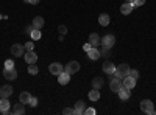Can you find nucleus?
Wrapping results in <instances>:
<instances>
[{
    "label": "nucleus",
    "instance_id": "2eb2a0df",
    "mask_svg": "<svg viewBox=\"0 0 156 115\" xmlns=\"http://www.w3.org/2000/svg\"><path fill=\"white\" fill-rule=\"evenodd\" d=\"M101 69H103V72L108 73V75H111V73H114V72H115V66H114V64H112L111 61H105V62H103Z\"/></svg>",
    "mask_w": 156,
    "mask_h": 115
},
{
    "label": "nucleus",
    "instance_id": "6e6552de",
    "mask_svg": "<svg viewBox=\"0 0 156 115\" xmlns=\"http://www.w3.org/2000/svg\"><path fill=\"white\" fill-rule=\"evenodd\" d=\"M25 53V45H20V44H14L11 47V55H14L16 58L17 56H23Z\"/></svg>",
    "mask_w": 156,
    "mask_h": 115
},
{
    "label": "nucleus",
    "instance_id": "c9c22d12",
    "mask_svg": "<svg viewBox=\"0 0 156 115\" xmlns=\"http://www.w3.org/2000/svg\"><path fill=\"white\" fill-rule=\"evenodd\" d=\"M84 113H87V115H95L97 112H95V109H92V107H89V109H86V110H84Z\"/></svg>",
    "mask_w": 156,
    "mask_h": 115
},
{
    "label": "nucleus",
    "instance_id": "5701e85b",
    "mask_svg": "<svg viewBox=\"0 0 156 115\" xmlns=\"http://www.w3.org/2000/svg\"><path fill=\"white\" fill-rule=\"evenodd\" d=\"M30 100H31V93L30 92H22L20 96H19V101H20V103H23V104H28Z\"/></svg>",
    "mask_w": 156,
    "mask_h": 115
},
{
    "label": "nucleus",
    "instance_id": "9d476101",
    "mask_svg": "<svg viewBox=\"0 0 156 115\" xmlns=\"http://www.w3.org/2000/svg\"><path fill=\"white\" fill-rule=\"evenodd\" d=\"M69 81H70V73H67L66 70H62V72L58 75V83H59L61 86H66V84H69Z\"/></svg>",
    "mask_w": 156,
    "mask_h": 115
},
{
    "label": "nucleus",
    "instance_id": "7ed1b4c3",
    "mask_svg": "<svg viewBox=\"0 0 156 115\" xmlns=\"http://www.w3.org/2000/svg\"><path fill=\"white\" fill-rule=\"evenodd\" d=\"M115 44V36L114 34H105L101 37V45H105L108 48H112Z\"/></svg>",
    "mask_w": 156,
    "mask_h": 115
},
{
    "label": "nucleus",
    "instance_id": "39448f33",
    "mask_svg": "<svg viewBox=\"0 0 156 115\" xmlns=\"http://www.w3.org/2000/svg\"><path fill=\"white\" fill-rule=\"evenodd\" d=\"M64 70H66L67 73H70V75L78 73V70H80V64H78V61H70V62L66 64V69Z\"/></svg>",
    "mask_w": 156,
    "mask_h": 115
},
{
    "label": "nucleus",
    "instance_id": "393cba45",
    "mask_svg": "<svg viewBox=\"0 0 156 115\" xmlns=\"http://www.w3.org/2000/svg\"><path fill=\"white\" fill-rule=\"evenodd\" d=\"M89 100H90V101H98V100H100L98 89H92V90L89 92Z\"/></svg>",
    "mask_w": 156,
    "mask_h": 115
},
{
    "label": "nucleus",
    "instance_id": "f8f14e48",
    "mask_svg": "<svg viewBox=\"0 0 156 115\" xmlns=\"http://www.w3.org/2000/svg\"><path fill=\"white\" fill-rule=\"evenodd\" d=\"M11 93H12V87H11L9 84L0 87V98H9Z\"/></svg>",
    "mask_w": 156,
    "mask_h": 115
},
{
    "label": "nucleus",
    "instance_id": "f257e3e1",
    "mask_svg": "<svg viewBox=\"0 0 156 115\" xmlns=\"http://www.w3.org/2000/svg\"><path fill=\"white\" fill-rule=\"evenodd\" d=\"M129 70H131V69H129L128 64H120V66L115 67V72H114V73H115L117 78L123 79V78H126V76L129 75Z\"/></svg>",
    "mask_w": 156,
    "mask_h": 115
},
{
    "label": "nucleus",
    "instance_id": "ddd939ff",
    "mask_svg": "<svg viewBox=\"0 0 156 115\" xmlns=\"http://www.w3.org/2000/svg\"><path fill=\"white\" fill-rule=\"evenodd\" d=\"M122 84H123V87H125V89H129V90H131V89H134V87H136V79H134V78H131V76H126V78H123V79H122Z\"/></svg>",
    "mask_w": 156,
    "mask_h": 115
},
{
    "label": "nucleus",
    "instance_id": "a211bd4d",
    "mask_svg": "<svg viewBox=\"0 0 156 115\" xmlns=\"http://www.w3.org/2000/svg\"><path fill=\"white\" fill-rule=\"evenodd\" d=\"M44 23H45V20H44V17H41V16H37V17H34L33 19V27L36 28V30H42V27H44Z\"/></svg>",
    "mask_w": 156,
    "mask_h": 115
},
{
    "label": "nucleus",
    "instance_id": "4468645a",
    "mask_svg": "<svg viewBox=\"0 0 156 115\" xmlns=\"http://www.w3.org/2000/svg\"><path fill=\"white\" fill-rule=\"evenodd\" d=\"M133 8H134V5H133V3L125 2V3L120 6V12H122L123 16H128V14H131V12H133Z\"/></svg>",
    "mask_w": 156,
    "mask_h": 115
},
{
    "label": "nucleus",
    "instance_id": "0eeeda50",
    "mask_svg": "<svg viewBox=\"0 0 156 115\" xmlns=\"http://www.w3.org/2000/svg\"><path fill=\"white\" fill-rule=\"evenodd\" d=\"M8 113H14V115H22V113H25V106H23V103H20V101H19L17 104H12V109H9Z\"/></svg>",
    "mask_w": 156,
    "mask_h": 115
},
{
    "label": "nucleus",
    "instance_id": "b1692460",
    "mask_svg": "<svg viewBox=\"0 0 156 115\" xmlns=\"http://www.w3.org/2000/svg\"><path fill=\"white\" fill-rule=\"evenodd\" d=\"M103 84H105V81H103V78H100V76H97V78L92 79V89H100L103 87Z\"/></svg>",
    "mask_w": 156,
    "mask_h": 115
},
{
    "label": "nucleus",
    "instance_id": "f3484780",
    "mask_svg": "<svg viewBox=\"0 0 156 115\" xmlns=\"http://www.w3.org/2000/svg\"><path fill=\"white\" fill-rule=\"evenodd\" d=\"M89 44L92 45V47H98V45H101V37L97 34V33H92L89 36Z\"/></svg>",
    "mask_w": 156,
    "mask_h": 115
},
{
    "label": "nucleus",
    "instance_id": "dca6fc26",
    "mask_svg": "<svg viewBox=\"0 0 156 115\" xmlns=\"http://www.w3.org/2000/svg\"><path fill=\"white\" fill-rule=\"evenodd\" d=\"M11 103L8 101V98H0V113H8Z\"/></svg>",
    "mask_w": 156,
    "mask_h": 115
},
{
    "label": "nucleus",
    "instance_id": "423d86ee",
    "mask_svg": "<svg viewBox=\"0 0 156 115\" xmlns=\"http://www.w3.org/2000/svg\"><path fill=\"white\" fill-rule=\"evenodd\" d=\"M23 59L27 64H34L37 61V55L33 52V50H27V52L23 53Z\"/></svg>",
    "mask_w": 156,
    "mask_h": 115
},
{
    "label": "nucleus",
    "instance_id": "20e7f679",
    "mask_svg": "<svg viewBox=\"0 0 156 115\" xmlns=\"http://www.w3.org/2000/svg\"><path fill=\"white\" fill-rule=\"evenodd\" d=\"M122 87H123V84H122V79H120V78H117V76H115V78H112V79H111V83H109V89H111V92H115V93H117Z\"/></svg>",
    "mask_w": 156,
    "mask_h": 115
},
{
    "label": "nucleus",
    "instance_id": "aec40b11",
    "mask_svg": "<svg viewBox=\"0 0 156 115\" xmlns=\"http://www.w3.org/2000/svg\"><path fill=\"white\" fill-rule=\"evenodd\" d=\"M87 58H89V59H92V61H97V59L100 58L98 48H97V47H92V48H90L89 52H87Z\"/></svg>",
    "mask_w": 156,
    "mask_h": 115
},
{
    "label": "nucleus",
    "instance_id": "58836bf2",
    "mask_svg": "<svg viewBox=\"0 0 156 115\" xmlns=\"http://www.w3.org/2000/svg\"><path fill=\"white\" fill-rule=\"evenodd\" d=\"M33 30H34V27H33V25H30V27H27V28H25V33H27V34H30Z\"/></svg>",
    "mask_w": 156,
    "mask_h": 115
},
{
    "label": "nucleus",
    "instance_id": "cd10ccee",
    "mask_svg": "<svg viewBox=\"0 0 156 115\" xmlns=\"http://www.w3.org/2000/svg\"><path fill=\"white\" fill-rule=\"evenodd\" d=\"M37 72H39V69L34 66V64H28V73L30 75H37Z\"/></svg>",
    "mask_w": 156,
    "mask_h": 115
},
{
    "label": "nucleus",
    "instance_id": "473e14b6",
    "mask_svg": "<svg viewBox=\"0 0 156 115\" xmlns=\"http://www.w3.org/2000/svg\"><path fill=\"white\" fill-rule=\"evenodd\" d=\"M133 5L134 6H142V5H145V0H133Z\"/></svg>",
    "mask_w": 156,
    "mask_h": 115
},
{
    "label": "nucleus",
    "instance_id": "f704fd0d",
    "mask_svg": "<svg viewBox=\"0 0 156 115\" xmlns=\"http://www.w3.org/2000/svg\"><path fill=\"white\" fill-rule=\"evenodd\" d=\"M58 31H59V33H61V34L64 36V34H66V33H67V28H66V27H64V25H59V27H58Z\"/></svg>",
    "mask_w": 156,
    "mask_h": 115
},
{
    "label": "nucleus",
    "instance_id": "c756f323",
    "mask_svg": "<svg viewBox=\"0 0 156 115\" xmlns=\"http://www.w3.org/2000/svg\"><path fill=\"white\" fill-rule=\"evenodd\" d=\"M128 76H131V78L137 79V78H139V72H137V70H129V75H128Z\"/></svg>",
    "mask_w": 156,
    "mask_h": 115
},
{
    "label": "nucleus",
    "instance_id": "2f4dec72",
    "mask_svg": "<svg viewBox=\"0 0 156 115\" xmlns=\"http://www.w3.org/2000/svg\"><path fill=\"white\" fill-rule=\"evenodd\" d=\"M12 67H14V62H12L11 59L5 61V69H12Z\"/></svg>",
    "mask_w": 156,
    "mask_h": 115
},
{
    "label": "nucleus",
    "instance_id": "f03ea898",
    "mask_svg": "<svg viewBox=\"0 0 156 115\" xmlns=\"http://www.w3.org/2000/svg\"><path fill=\"white\" fill-rule=\"evenodd\" d=\"M140 109L144 110L147 115H154L156 113L154 106H153V101H150V100H142L140 101Z\"/></svg>",
    "mask_w": 156,
    "mask_h": 115
},
{
    "label": "nucleus",
    "instance_id": "bb28decb",
    "mask_svg": "<svg viewBox=\"0 0 156 115\" xmlns=\"http://www.w3.org/2000/svg\"><path fill=\"white\" fill-rule=\"evenodd\" d=\"M30 36H31V39L33 41H39V39H41V36H42V33H41V30H33L31 33H30Z\"/></svg>",
    "mask_w": 156,
    "mask_h": 115
},
{
    "label": "nucleus",
    "instance_id": "6ab92c4d",
    "mask_svg": "<svg viewBox=\"0 0 156 115\" xmlns=\"http://www.w3.org/2000/svg\"><path fill=\"white\" fill-rule=\"evenodd\" d=\"M84 110H86V104H84V101H76V104H75V115H81V113H84Z\"/></svg>",
    "mask_w": 156,
    "mask_h": 115
},
{
    "label": "nucleus",
    "instance_id": "7c9ffc66",
    "mask_svg": "<svg viewBox=\"0 0 156 115\" xmlns=\"http://www.w3.org/2000/svg\"><path fill=\"white\" fill-rule=\"evenodd\" d=\"M31 107H36L37 106V98L36 96H31V100H30V103H28Z\"/></svg>",
    "mask_w": 156,
    "mask_h": 115
},
{
    "label": "nucleus",
    "instance_id": "72a5a7b5",
    "mask_svg": "<svg viewBox=\"0 0 156 115\" xmlns=\"http://www.w3.org/2000/svg\"><path fill=\"white\" fill-rule=\"evenodd\" d=\"M34 48V41H31V42H27L25 44V50H33Z\"/></svg>",
    "mask_w": 156,
    "mask_h": 115
},
{
    "label": "nucleus",
    "instance_id": "ea45409f",
    "mask_svg": "<svg viewBox=\"0 0 156 115\" xmlns=\"http://www.w3.org/2000/svg\"><path fill=\"white\" fill-rule=\"evenodd\" d=\"M125 2H129V3H133V0H125Z\"/></svg>",
    "mask_w": 156,
    "mask_h": 115
},
{
    "label": "nucleus",
    "instance_id": "4be33fe9",
    "mask_svg": "<svg viewBox=\"0 0 156 115\" xmlns=\"http://www.w3.org/2000/svg\"><path fill=\"white\" fill-rule=\"evenodd\" d=\"M98 23L101 25V27H106V25H109V14H106V12H101V14L98 16Z\"/></svg>",
    "mask_w": 156,
    "mask_h": 115
},
{
    "label": "nucleus",
    "instance_id": "412c9836",
    "mask_svg": "<svg viewBox=\"0 0 156 115\" xmlns=\"http://www.w3.org/2000/svg\"><path fill=\"white\" fill-rule=\"evenodd\" d=\"M117 95H119V98H120V100H123V101H125V100H128L129 96H131V92H129V89H125V87H122L120 90L117 92Z\"/></svg>",
    "mask_w": 156,
    "mask_h": 115
},
{
    "label": "nucleus",
    "instance_id": "c85d7f7f",
    "mask_svg": "<svg viewBox=\"0 0 156 115\" xmlns=\"http://www.w3.org/2000/svg\"><path fill=\"white\" fill-rule=\"evenodd\" d=\"M62 113H66V115H75V109H72V107H66L62 110Z\"/></svg>",
    "mask_w": 156,
    "mask_h": 115
},
{
    "label": "nucleus",
    "instance_id": "9b49d317",
    "mask_svg": "<svg viewBox=\"0 0 156 115\" xmlns=\"http://www.w3.org/2000/svg\"><path fill=\"white\" fill-rule=\"evenodd\" d=\"M3 76L6 79H9V81H12V79H16L17 78V70L12 67V69H5L3 70Z\"/></svg>",
    "mask_w": 156,
    "mask_h": 115
},
{
    "label": "nucleus",
    "instance_id": "4c0bfd02",
    "mask_svg": "<svg viewBox=\"0 0 156 115\" xmlns=\"http://www.w3.org/2000/svg\"><path fill=\"white\" fill-rule=\"evenodd\" d=\"M90 48H92V45H90V44H89V42H87V44H84V45H83V50H84V52H89V50H90Z\"/></svg>",
    "mask_w": 156,
    "mask_h": 115
},
{
    "label": "nucleus",
    "instance_id": "e433bc0d",
    "mask_svg": "<svg viewBox=\"0 0 156 115\" xmlns=\"http://www.w3.org/2000/svg\"><path fill=\"white\" fill-rule=\"evenodd\" d=\"M25 3H28V5H37L39 3V0H23Z\"/></svg>",
    "mask_w": 156,
    "mask_h": 115
},
{
    "label": "nucleus",
    "instance_id": "1a4fd4ad",
    "mask_svg": "<svg viewBox=\"0 0 156 115\" xmlns=\"http://www.w3.org/2000/svg\"><path fill=\"white\" fill-rule=\"evenodd\" d=\"M62 70H64V67L61 66L59 62H51L50 66H48V72H50L51 75H56V76H58Z\"/></svg>",
    "mask_w": 156,
    "mask_h": 115
},
{
    "label": "nucleus",
    "instance_id": "a878e982",
    "mask_svg": "<svg viewBox=\"0 0 156 115\" xmlns=\"http://www.w3.org/2000/svg\"><path fill=\"white\" fill-rule=\"evenodd\" d=\"M98 52H100V56H105V58L111 56V48H108V47H105V45H101V47L98 48Z\"/></svg>",
    "mask_w": 156,
    "mask_h": 115
}]
</instances>
